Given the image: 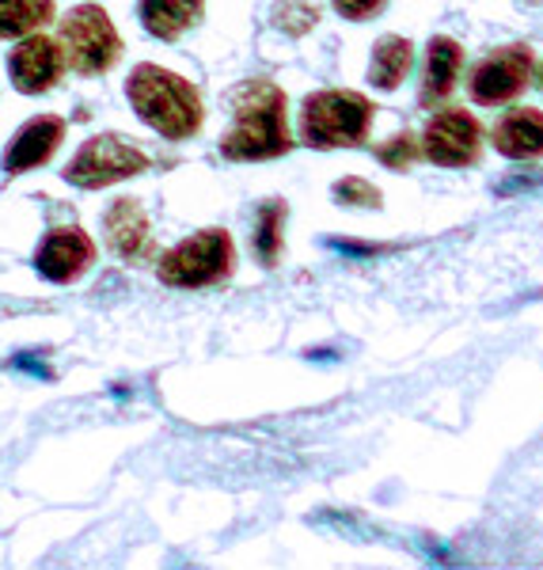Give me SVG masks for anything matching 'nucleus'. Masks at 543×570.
<instances>
[{
    "instance_id": "f257e3e1",
    "label": "nucleus",
    "mask_w": 543,
    "mask_h": 570,
    "mask_svg": "<svg viewBox=\"0 0 543 570\" xmlns=\"http://www.w3.org/2000/svg\"><path fill=\"white\" fill-rule=\"evenodd\" d=\"M233 107V130L220 141L228 160H274L293 149L289 126H285V91L270 80H247L228 99Z\"/></svg>"
},
{
    "instance_id": "2eb2a0df",
    "label": "nucleus",
    "mask_w": 543,
    "mask_h": 570,
    "mask_svg": "<svg viewBox=\"0 0 543 570\" xmlns=\"http://www.w3.org/2000/svg\"><path fill=\"white\" fill-rule=\"evenodd\" d=\"M414 66V46L411 39H399V35H388L373 46V61H369V85L381 91H395L407 80V72Z\"/></svg>"
},
{
    "instance_id": "f3484780",
    "label": "nucleus",
    "mask_w": 543,
    "mask_h": 570,
    "mask_svg": "<svg viewBox=\"0 0 543 570\" xmlns=\"http://www.w3.org/2000/svg\"><path fill=\"white\" fill-rule=\"evenodd\" d=\"M53 0H0V39H23L50 23Z\"/></svg>"
},
{
    "instance_id": "7ed1b4c3",
    "label": "nucleus",
    "mask_w": 543,
    "mask_h": 570,
    "mask_svg": "<svg viewBox=\"0 0 543 570\" xmlns=\"http://www.w3.org/2000/svg\"><path fill=\"white\" fill-rule=\"evenodd\" d=\"M373 126V104L362 91H316L300 107V137L312 149L362 145Z\"/></svg>"
},
{
    "instance_id": "9d476101",
    "label": "nucleus",
    "mask_w": 543,
    "mask_h": 570,
    "mask_svg": "<svg viewBox=\"0 0 543 570\" xmlns=\"http://www.w3.org/2000/svg\"><path fill=\"white\" fill-rule=\"evenodd\" d=\"M96 259V244L88 240V233L80 228H53L42 240V247L34 252V266H39L42 278L50 282H77Z\"/></svg>"
},
{
    "instance_id": "6ab92c4d",
    "label": "nucleus",
    "mask_w": 543,
    "mask_h": 570,
    "mask_svg": "<svg viewBox=\"0 0 543 570\" xmlns=\"http://www.w3.org/2000/svg\"><path fill=\"white\" fill-rule=\"evenodd\" d=\"M316 23H319V0H278V8H274V27L293 35V39L308 35Z\"/></svg>"
},
{
    "instance_id": "20e7f679",
    "label": "nucleus",
    "mask_w": 543,
    "mask_h": 570,
    "mask_svg": "<svg viewBox=\"0 0 543 570\" xmlns=\"http://www.w3.org/2000/svg\"><path fill=\"white\" fill-rule=\"evenodd\" d=\"M233 259H236L233 236H228L225 228H201L190 240L164 252L156 274H160V282L171 285V289H201V285L228 278Z\"/></svg>"
},
{
    "instance_id": "f8f14e48",
    "label": "nucleus",
    "mask_w": 543,
    "mask_h": 570,
    "mask_svg": "<svg viewBox=\"0 0 543 570\" xmlns=\"http://www.w3.org/2000/svg\"><path fill=\"white\" fill-rule=\"evenodd\" d=\"M103 236H107V247L122 259H141L149 252V220H145V209L137 202L122 198L107 209L103 217Z\"/></svg>"
},
{
    "instance_id": "a211bd4d",
    "label": "nucleus",
    "mask_w": 543,
    "mask_h": 570,
    "mask_svg": "<svg viewBox=\"0 0 543 570\" xmlns=\"http://www.w3.org/2000/svg\"><path fill=\"white\" fill-rule=\"evenodd\" d=\"M282 225H285V202H266L259 209V228H255V252L266 266L278 263L282 255Z\"/></svg>"
},
{
    "instance_id": "5701e85b",
    "label": "nucleus",
    "mask_w": 543,
    "mask_h": 570,
    "mask_svg": "<svg viewBox=\"0 0 543 570\" xmlns=\"http://www.w3.org/2000/svg\"><path fill=\"white\" fill-rule=\"evenodd\" d=\"M521 4H543V0H521Z\"/></svg>"
},
{
    "instance_id": "0eeeda50",
    "label": "nucleus",
    "mask_w": 543,
    "mask_h": 570,
    "mask_svg": "<svg viewBox=\"0 0 543 570\" xmlns=\"http://www.w3.org/2000/svg\"><path fill=\"white\" fill-rule=\"evenodd\" d=\"M532 80V50L529 46H502L472 72V99L483 107H498L517 99Z\"/></svg>"
},
{
    "instance_id": "f03ea898",
    "label": "nucleus",
    "mask_w": 543,
    "mask_h": 570,
    "mask_svg": "<svg viewBox=\"0 0 543 570\" xmlns=\"http://www.w3.org/2000/svg\"><path fill=\"white\" fill-rule=\"evenodd\" d=\"M126 96L137 110V118L152 126L168 141H187L201 126V99L190 80L175 77L160 66H137L130 72Z\"/></svg>"
},
{
    "instance_id": "4468645a",
    "label": "nucleus",
    "mask_w": 543,
    "mask_h": 570,
    "mask_svg": "<svg viewBox=\"0 0 543 570\" xmlns=\"http://www.w3.org/2000/svg\"><path fill=\"white\" fill-rule=\"evenodd\" d=\"M491 137L494 149L510 156V160H536V156H543V115L532 107L510 110L505 118H498Z\"/></svg>"
},
{
    "instance_id": "aec40b11",
    "label": "nucleus",
    "mask_w": 543,
    "mask_h": 570,
    "mask_svg": "<svg viewBox=\"0 0 543 570\" xmlns=\"http://www.w3.org/2000/svg\"><path fill=\"white\" fill-rule=\"evenodd\" d=\"M418 141H414V134H395L392 141H384L381 149H376V160L388 164L392 171H407L414 160H418Z\"/></svg>"
},
{
    "instance_id": "dca6fc26",
    "label": "nucleus",
    "mask_w": 543,
    "mask_h": 570,
    "mask_svg": "<svg viewBox=\"0 0 543 570\" xmlns=\"http://www.w3.org/2000/svg\"><path fill=\"white\" fill-rule=\"evenodd\" d=\"M201 20V0H141V23L156 39H179Z\"/></svg>"
},
{
    "instance_id": "4be33fe9",
    "label": "nucleus",
    "mask_w": 543,
    "mask_h": 570,
    "mask_svg": "<svg viewBox=\"0 0 543 570\" xmlns=\"http://www.w3.org/2000/svg\"><path fill=\"white\" fill-rule=\"evenodd\" d=\"M384 4H388V0H335L343 20H373Z\"/></svg>"
},
{
    "instance_id": "9b49d317",
    "label": "nucleus",
    "mask_w": 543,
    "mask_h": 570,
    "mask_svg": "<svg viewBox=\"0 0 543 570\" xmlns=\"http://www.w3.org/2000/svg\"><path fill=\"white\" fill-rule=\"evenodd\" d=\"M61 137H66V122H61L58 115H42V118H34V122H27L23 130L12 137V145H8L4 171L8 176H23V171L39 168V164H46L53 156Z\"/></svg>"
},
{
    "instance_id": "b1692460",
    "label": "nucleus",
    "mask_w": 543,
    "mask_h": 570,
    "mask_svg": "<svg viewBox=\"0 0 543 570\" xmlns=\"http://www.w3.org/2000/svg\"><path fill=\"white\" fill-rule=\"evenodd\" d=\"M540 85H543V69H540Z\"/></svg>"
},
{
    "instance_id": "6e6552de",
    "label": "nucleus",
    "mask_w": 543,
    "mask_h": 570,
    "mask_svg": "<svg viewBox=\"0 0 543 570\" xmlns=\"http://www.w3.org/2000/svg\"><path fill=\"white\" fill-rule=\"evenodd\" d=\"M422 156H430L441 168H467L478 160V122L467 110H441L430 118L422 134Z\"/></svg>"
},
{
    "instance_id": "39448f33",
    "label": "nucleus",
    "mask_w": 543,
    "mask_h": 570,
    "mask_svg": "<svg viewBox=\"0 0 543 570\" xmlns=\"http://www.w3.org/2000/svg\"><path fill=\"white\" fill-rule=\"evenodd\" d=\"M58 46L66 53V66L85 72V77H96V72H107L122 58V39L110 27V16L96 4H80L61 20L58 27Z\"/></svg>"
},
{
    "instance_id": "423d86ee",
    "label": "nucleus",
    "mask_w": 543,
    "mask_h": 570,
    "mask_svg": "<svg viewBox=\"0 0 543 570\" xmlns=\"http://www.w3.org/2000/svg\"><path fill=\"white\" fill-rule=\"evenodd\" d=\"M149 168V156L137 141H126L118 134H103V137H91V141L72 156V164L66 168V179L77 183L85 190H99L110 187V183H122L134 179L137 171Z\"/></svg>"
},
{
    "instance_id": "412c9836",
    "label": "nucleus",
    "mask_w": 543,
    "mask_h": 570,
    "mask_svg": "<svg viewBox=\"0 0 543 570\" xmlns=\"http://www.w3.org/2000/svg\"><path fill=\"white\" fill-rule=\"evenodd\" d=\"M335 202H343V206L349 209H376L381 206V190L373 187V183H365V179H343V183H335Z\"/></svg>"
},
{
    "instance_id": "1a4fd4ad",
    "label": "nucleus",
    "mask_w": 543,
    "mask_h": 570,
    "mask_svg": "<svg viewBox=\"0 0 543 570\" xmlns=\"http://www.w3.org/2000/svg\"><path fill=\"white\" fill-rule=\"evenodd\" d=\"M61 72H66V53H61L58 39L31 31L20 46H16L12 80H16V88L27 91V96H34V91H50L61 80Z\"/></svg>"
},
{
    "instance_id": "ddd939ff",
    "label": "nucleus",
    "mask_w": 543,
    "mask_h": 570,
    "mask_svg": "<svg viewBox=\"0 0 543 570\" xmlns=\"http://www.w3.org/2000/svg\"><path fill=\"white\" fill-rule=\"evenodd\" d=\"M460 69H464V50H460V42L445 39V35H437V39H430L426 46V72H422V104L434 107L441 99L453 96L456 80H460Z\"/></svg>"
}]
</instances>
